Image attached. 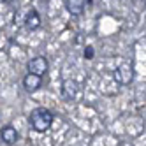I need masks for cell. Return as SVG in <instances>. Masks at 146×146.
<instances>
[{
	"instance_id": "cell-5",
	"label": "cell",
	"mask_w": 146,
	"mask_h": 146,
	"mask_svg": "<svg viewBox=\"0 0 146 146\" xmlns=\"http://www.w3.org/2000/svg\"><path fill=\"white\" fill-rule=\"evenodd\" d=\"M65 7L72 16H81L83 11H85V7H86V0H67Z\"/></svg>"
},
{
	"instance_id": "cell-6",
	"label": "cell",
	"mask_w": 146,
	"mask_h": 146,
	"mask_svg": "<svg viewBox=\"0 0 146 146\" xmlns=\"http://www.w3.org/2000/svg\"><path fill=\"white\" fill-rule=\"evenodd\" d=\"M40 85H42V79L37 78V76L27 74V76L23 78V86H25V90H27V92H30V93L37 92V90L40 88Z\"/></svg>"
},
{
	"instance_id": "cell-3",
	"label": "cell",
	"mask_w": 146,
	"mask_h": 146,
	"mask_svg": "<svg viewBox=\"0 0 146 146\" xmlns=\"http://www.w3.org/2000/svg\"><path fill=\"white\" fill-rule=\"evenodd\" d=\"M114 79H116L120 85H129L134 79V69L130 64H121L116 70H114Z\"/></svg>"
},
{
	"instance_id": "cell-2",
	"label": "cell",
	"mask_w": 146,
	"mask_h": 146,
	"mask_svg": "<svg viewBox=\"0 0 146 146\" xmlns=\"http://www.w3.org/2000/svg\"><path fill=\"white\" fill-rule=\"evenodd\" d=\"M27 69H28V74L40 78L42 74H46V70H48V60L44 56H35L27 64Z\"/></svg>"
},
{
	"instance_id": "cell-7",
	"label": "cell",
	"mask_w": 146,
	"mask_h": 146,
	"mask_svg": "<svg viewBox=\"0 0 146 146\" xmlns=\"http://www.w3.org/2000/svg\"><path fill=\"white\" fill-rule=\"evenodd\" d=\"M25 27L30 28V30H35V28L40 27V16H39V13L35 11V9H30V11L27 13V16H25Z\"/></svg>"
},
{
	"instance_id": "cell-1",
	"label": "cell",
	"mask_w": 146,
	"mask_h": 146,
	"mask_svg": "<svg viewBox=\"0 0 146 146\" xmlns=\"http://www.w3.org/2000/svg\"><path fill=\"white\" fill-rule=\"evenodd\" d=\"M28 121H30V125H32V129L35 132L42 134V132L49 130L51 123H53V113L49 109H46V108H37V109H34L30 113Z\"/></svg>"
},
{
	"instance_id": "cell-4",
	"label": "cell",
	"mask_w": 146,
	"mask_h": 146,
	"mask_svg": "<svg viewBox=\"0 0 146 146\" xmlns=\"http://www.w3.org/2000/svg\"><path fill=\"white\" fill-rule=\"evenodd\" d=\"M76 93H78V83L74 79H65L62 83V95H64V99L72 100L76 97Z\"/></svg>"
},
{
	"instance_id": "cell-9",
	"label": "cell",
	"mask_w": 146,
	"mask_h": 146,
	"mask_svg": "<svg viewBox=\"0 0 146 146\" xmlns=\"http://www.w3.org/2000/svg\"><path fill=\"white\" fill-rule=\"evenodd\" d=\"M93 53H95V51H93L92 46H88V48L85 49V56H86V58H93Z\"/></svg>"
},
{
	"instance_id": "cell-8",
	"label": "cell",
	"mask_w": 146,
	"mask_h": 146,
	"mask_svg": "<svg viewBox=\"0 0 146 146\" xmlns=\"http://www.w3.org/2000/svg\"><path fill=\"white\" fill-rule=\"evenodd\" d=\"M0 135H2V141L5 144H14L16 139H18V132H16V129L13 125H5L2 129V132H0Z\"/></svg>"
}]
</instances>
